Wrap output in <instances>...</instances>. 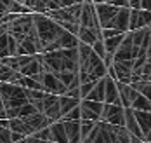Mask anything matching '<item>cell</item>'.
<instances>
[{
    "label": "cell",
    "mask_w": 151,
    "mask_h": 143,
    "mask_svg": "<svg viewBox=\"0 0 151 143\" xmlns=\"http://www.w3.org/2000/svg\"><path fill=\"white\" fill-rule=\"evenodd\" d=\"M33 23H35V30H37V35H38V40L42 44V52H45L47 49L59 38L61 33L64 32V28L59 23H56L47 14L33 12Z\"/></svg>",
    "instance_id": "cell-1"
},
{
    "label": "cell",
    "mask_w": 151,
    "mask_h": 143,
    "mask_svg": "<svg viewBox=\"0 0 151 143\" xmlns=\"http://www.w3.org/2000/svg\"><path fill=\"white\" fill-rule=\"evenodd\" d=\"M0 96L4 101V108H21L24 103H28L26 89L12 84V82H0Z\"/></svg>",
    "instance_id": "cell-2"
},
{
    "label": "cell",
    "mask_w": 151,
    "mask_h": 143,
    "mask_svg": "<svg viewBox=\"0 0 151 143\" xmlns=\"http://www.w3.org/2000/svg\"><path fill=\"white\" fill-rule=\"evenodd\" d=\"M35 30V23H33V12L26 14H17V16L7 25V33H11L17 42H21L24 37H28Z\"/></svg>",
    "instance_id": "cell-3"
},
{
    "label": "cell",
    "mask_w": 151,
    "mask_h": 143,
    "mask_svg": "<svg viewBox=\"0 0 151 143\" xmlns=\"http://www.w3.org/2000/svg\"><path fill=\"white\" fill-rule=\"evenodd\" d=\"M35 79L38 80L40 84H42V87H44V91L45 93H50V94H64L66 93V86L58 79V75L56 73H52V72H40L38 75H35Z\"/></svg>",
    "instance_id": "cell-4"
},
{
    "label": "cell",
    "mask_w": 151,
    "mask_h": 143,
    "mask_svg": "<svg viewBox=\"0 0 151 143\" xmlns=\"http://www.w3.org/2000/svg\"><path fill=\"white\" fill-rule=\"evenodd\" d=\"M132 66H134V60L130 61H113V65L108 68V75L116 82H125L130 84L132 80Z\"/></svg>",
    "instance_id": "cell-5"
},
{
    "label": "cell",
    "mask_w": 151,
    "mask_h": 143,
    "mask_svg": "<svg viewBox=\"0 0 151 143\" xmlns=\"http://www.w3.org/2000/svg\"><path fill=\"white\" fill-rule=\"evenodd\" d=\"M101 120L108 122V124H113V126H125V107L104 103Z\"/></svg>",
    "instance_id": "cell-6"
},
{
    "label": "cell",
    "mask_w": 151,
    "mask_h": 143,
    "mask_svg": "<svg viewBox=\"0 0 151 143\" xmlns=\"http://www.w3.org/2000/svg\"><path fill=\"white\" fill-rule=\"evenodd\" d=\"M104 103L101 101H92V99H82L80 101V112H82V119L85 120H101V113H103Z\"/></svg>",
    "instance_id": "cell-7"
},
{
    "label": "cell",
    "mask_w": 151,
    "mask_h": 143,
    "mask_svg": "<svg viewBox=\"0 0 151 143\" xmlns=\"http://www.w3.org/2000/svg\"><path fill=\"white\" fill-rule=\"evenodd\" d=\"M120 7L116 5H111V4H96V12H97V19H99V25L101 28H111V23L116 16Z\"/></svg>",
    "instance_id": "cell-8"
},
{
    "label": "cell",
    "mask_w": 151,
    "mask_h": 143,
    "mask_svg": "<svg viewBox=\"0 0 151 143\" xmlns=\"http://www.w3.org/2000/svg\"><path fill=\"white\" fill-rule=\"evenodd\" d=\"M42 113H45L50 119V122L61 120V107H59V96L47 93L44 98V107H42Z\"/></svg>",
    "instance_id": "cell-9"
},
{
    "label": "cell",
    "mask_w": 151,
    "mask_h": 143,
    "mask_svg": "<svg viewBox=\"0 0 151 143\" xmlns=\"http://www.w3.org/2000/svg\"><path fill=\"white\" fill-rule=\"evenodd\" d=\"M150 26H151V11L130 9V26H129V32L141 30V28H150Z\"/></svg>",
    "instance_id": "cell-10"
},
{
    "label": "cell",
    "mask_w": 151,
    "mask_h": 143,
    "mask_svg": "<svg viewBox=\"0 0 151 143\" xmlns=\"http://www.w3.org/2000/svg\"><path fill=\"white\" fill-rule=\"evenodd\" d=\"M116 86H118V91H120L122 107H125V108L132 107L134 99L139 96V91H137L132 84H125V82H116Z\"/></svg>",
    "instance_id": "cell-11"
},
{
    "label": "cell",
    "mask_w": 151,
    "mask_h": 143,
    "mask_svg": "<svg viewBox=\"0 0 151 143\" xmlns=\"http://www.w3.org/2000/svg\"><path fill=\"white\" fill-rule=\"evenodd\" d=\"M129 26H130V7H120L115 19H113V23H111V28L127 33Z\"/></svg>",
    "instance_id": "cell-12"
},
{
    "label": "cell",
    "mask_w": 151,
    "mask_h": 143,
    "mask_svg": "<svg viewBox=\"0 0 151 143\" xmlns=\"http://www.w3.org/2000/svg\"><path fill=\"white\" fill-rule=\"evenodd\" d=\"M24 122L30 126V129L33 131V134H35L37 131L44 129V127L50 126V119L47 117L45 113H42V112H35L33 115H28V117H24Z\"/></svg>",
    "instance_id": "cell-13"
},
{
    "label": "cell",
    "mask_w": 151,
    "mask_h": 143,
    "mask_svg": "<svg viewBox=\"0 0 151 143\" xmlns=\"http://www.w3.org/2000/svg\"><path fill=\"white\" fill-rule=\"evenodd\" d=\"M104 103H111V105H122L120 91H118L116 80L111 79L109 75H106V98H104Z\"/></svg>",
    "instance_id": "cell-14"
},
{
    "label": "cell",
    "mask_w": 151,
    "mask_h": 143,
    "mask_svg": "<svg viewBox=\"0 0 151 143\" xmlns=\"http://www.w3.org/2000/svg\"><path fill=\"white\" fill-rule=\"evenodd\" d=\"M125 127L129 129V133L130 134H134V136H139V138H142L144 140V134H142V131H141V126H139V122H137L136 119V113H134V108H125Z\"/></svg>",
    "instance_id": "cell-15"
},
{
    "label": "cell",
    "mask_w": 151,
    "mask_h": 143,
    "mask_svg": "<svg viewBox=\"0 0 151 143\" xmlns=\"http://www.w3.org/2000/svg\"><path fill=\"white\" fill-rule=\"evenodd\" d=\"M76 37H78V40H80V42L89 44V46H94V42H96V40L103 38L101 30L89 28V26H80V30H78V35H76Z\"/></svg>",
    "instance_id": "cell-16"
},
{
    "label": "cell",
    "mask_w": 151,
    "mask_h": 143,
    "mask_svg": "<svg viewBox=\"0 0 151 143\" xmlns=\"http://www.w3.org/2000/svg\"><path fill=\"white\" fill-rule=\"evenodd\" d=\"M49 129H50V142L68 143V136H66V129H64V122H63V120L50 122Z\"/></svg>",
    "instance_id": "cell-17"
},
{
    "label": "cell",
    "mask_w": 151,
    "mask_h": 143,
    "mask_svg": "<svg viewBox=\"0 0 151 143\" xmlns=\"http://www.w3.org/2000/svg\"><path fill=\"white\" fill-rule=\"evenodd\" d=\"M68 143H82V134H80V120H63Z\"/></svg>",
    "instance_id": "cell-18"
},
{
    "label": "cell",
    "mask_w": 151,
    "mask_h": 143,
    "mask_svg": "<svg viewBox=\"0 0 151 143\" xmlns=\"http://www.w3.org/2000/svg\"><path fill=\"white\" fill-rule=\"evenodd\" d=\"M104 98H106V77H103V79H99L96 82L94 89H92L91 93L87 94V98H83V99H92V101H101V103H104Z\"/></svg>",
    "instance_id": "cell-19"
},
{
    "label": "cell",
    "mask_w": 151,
    "mask_h": 143,
    "mask_svg": "<svg viewBox=\"0 0 151 143\" xmlns=\"http://www.w3.org/2000/svg\"><path fill=\"white\" fill-rule=\"evenodd\" d=\"M9 129L14 131V133H21V134H24V136H33V131H31L30 126L24 122V119H21V117L9 119Z\"/></svg>",
    "instance_id": "cell-20"
},
{
    "label": "cell",
    "mask_w": 151,
    "mask_h": 143,
    "mask_svg": "<svg viewBox=\"0 0 151 143\" xmlns=\"http://www.w3.org/2000/svg\"><path fill=\"white\" fill-rule=\"evenodd\" d=\"M80 101H82V99H78V98H71V96H68V94H61L59 96L61 119H63V115H66L70 110H73L75 107H78V105H80Z\"/></svg>",
    "instance_id": "cell-21"
},
{
    "label": "cell",
    "mask_w": 151,
    "mask_h": 143,
    "mask_svg": "<svg viewBox=\"0 0 151 143\" xmlns=\"http://www.w3.org/2000/svg\"><path fill=\"white\" fill-rule=\"evenodd\" d=\"M123 38H125V33H118V35H115V37L103 38V40H104V46H106V52L115 56V52H116V51H118V47L122 46Z\"/></svg>",
    "instance_id": "cell-22"
},
{
    "label": "cell",
    "mask_w": 151,
    "mask_h": 143,
    "mask_svg": "<svg viewBox=\"0 0 151 143\" xmlns=\"http://www.w3.org/2000/svg\"><path fill=\"white\" fill-rule=\"evenodd\" d=\"M130 108H134V110H142V112H151V99H148L144 94L139 93V96L134 99V103H132Z\"/></svg>",
    "instance_id": "cell-23"
},
{
    "label": "cell",
    "mask_w": 151,
    "mask_h": 143,
    "mask_svg": "<svg viewBox=\"0 0 151 143\" xmlns=\"http://www.w3.org/2000/svg\"><path fill=\"white\" fill-rule=\"evenodd\" d=\"M132 86L136 87L141 94H144L148 99H151V82L150 80L141 79V80H137V82H132Z\"/></svg>",
    "instance_id": "cell-24"
},
{
    "label": "cell",
    "mask_w": 151,
    "mask_h": 143,
    "mask_svg": "<svg viewBox=\"0 0 151 143\" xmlns=\"http://www.w3.org/2000/svg\"><path fill=\"white\" fill-rule=\"evenodd\" d=\"M7 56H11V52H9V33H4L0 37V60L7 58Z\"/></svg>",
    "instance_id": "cell-25"
},
{
    "label": "cell",
    "mask_w": 151,
    "mask_h": 143,
    "mask_svg": "<svg viewBox=\"0 0 151 143\" xmlns=\"http://www.w3.org/2000/svg\"><path fill=\"white\" fill-rule=\"evenodd\" d=\"M35 112H38V110H37V107H35L33 103H30V101H28V103H24V105L19 108V115H17V117L24 119V117H28V115H33Z\"/></svg>",
    "instance_id": "cell-26"
},
{
    "label": "cell",
    "mask_w": 151,
    "mask_h": 143,
    "mask_svg": "<svg viewBox=\"0 0 151 143\" xmlns=\"http://www.w3.org/2000/svg\"><path fill=\"white\" fill-rule=\"evenodd\" d=\"M92 49H94V52H96L99 58H103V60H104L106 54H108V52H106V46H104V40H103V38L96 40V42H94V46H92Z\"/></svg>",
    "instance_id": "cell-27"
},
{
    "label": "cell",
    "mask_w": 151,
    "mask_h": 143,
    "mask_svg": "<svg viewBox=\"0 0 151 143\" xmlns=\"http://www.w3.org/2000/svg\"><path fill=\"white\" fill-rule=\"evenodd\" d=\"M61 120H82V112H80V105L75 107L73 110H70L66 115H63Z\"/></svg>",
    "instance_id": "cell-28"
},
{
    "label": "cell",
    "mask_w": 151,
    "mask_h": 143,
    "mask_svg": "<svg viewBox=\"0 0 151 143\" xmlns=\"http://www.w3.org/2000/svg\"><path fill=\"white\" fill-rule=\"evenodd\" d=\"M96 82H97V80H91V82H83V84H80V98H82V99L87 98V94L94 89Z\"/></svg>",
    "instance_id": "cell-29"
},
{
    "label": "cell",
    "mask_w": 151,
    "mask_h": 143,
    "mask_svg": "<svg viewBox=\"0 0 151 143\" xmlns=\"http://www.w3.org/2000/svg\"><path fill=\"white\" fill-rule=\"evenodd\" d=\"M33 138H37L40 142H50V129H49V126L44 127V129H40V131H37L33 134Z\"/></svg>",
    "instance_id": "cell-30"
},
{
    "label": "cell",
    "mask_w": 151,
    "mask_h": 143,
    "mask_svg": "<svg viewBox=\"0 0 151 143\" xmlns=\"http://www.w3.org/2000/svg\"><path fill=\"white\" fill-rule=\"evenodd\" d=\"M0 143H12L11 142V129L0 127Z\"/></svg>",
    "instance_id": "cell-31"
},
{
    "label": "cell",
    "mask_w": 151,
    "mask_h": 143,
    "mask_svg": "<svg viewBox=\"0 0 151 143\" xmlns=\"http://www.w3.org/2000/svg\"><path fill=\"white\" fill-rule=\"evenodd\" d=\"M106 4H111L116 7H129V0H106Z\"/></svg>",
    "instance_id": "cell-32"
},
{
    "label": "cell",
    "mask_w": 151,
    "mask_h": 143,
    "mask_svg": "<svg viewBox=\"0 0 151 143\" xmlns=\"http://www.w3.org/2000/svg\"><path fill=\"white\" fill-rule=\"evenodd\" d=\"M24 138H28V136H24V134H21V133H14V131H11V142L12 143L21 142V140H24Z\"/></svg>",
    "instance_id": "cell-33"
},
{
    "label": "cell",
    "mask_w": 151,
    "mask_h": 143,
    "mask_svg": "<svg viewBox=\"0 0 151 143\" xmlns=\"http://www.w3.org/2000/svg\"><path fill=\"white\" fill-rule=\"evenodd\" d=\"M130 9H141V0H129Z\"/></svg>",
    "instance_id": "cell-34"
},
{
    "label": "cell",
    "mask_w": 151,
    "mask_h": 143,
    "mask_svg": "<svg viewBox=\"0 0 151 143\" xmlns=\"http://www.w3.org/2000/svg\"><path fill=\"white\" fill-rule=\"evenodd\" d=\"M141 9L151 11V0H141Z\"/></svg>",
    "instance_id": "cell-35"
},
{
    "label": "cell",
    "mask_w": 151,
    "mask_h": 143,
    "mask_svg": "<svg viewBox=\"0 0 151 143\" xmlns=\"http://www.w3.org/2000/svg\"><path fill=\"white\" fill-rule=\"evenodd\" d=\"M24 143H40V142H38L37 138H33V136H28V138H26V142H24Z\"/></svg>",
    "instance_id": "cell-36"
},
{
    "label": "cell",
    "mask_w": 151,
    "mask_h": 143,
    "mask_svg": "<svg viewBox=\"0 0 151 143\" xmlns=\"http://www.w3.org/2000/svg\"><path fill=\"white\" fill-rule=\"evenodd\" d=\"M142 79H144V80H150V82H151V73H148V75H144Z\"/></svg>",
    "instance_id": "cell-37"
},
{
    "label": "cell",
    "mask_w": 151,
    "mask_h": 143,
    "mask_svg": "<svg viewBox=\"0 0 151 143\" xmlns=\"http://www.w3.org/2000/svg\"><path fill=\"white\" fill-rule=\"evenodd\" d=\"M94 4H103V2H106V0H92Z\"/></svg>",
    "instance_id": "cell-38"
},
{
    "label": "cell",
    "mask_w": 151,
    "mask_h": 143,
    "mask_svg": "<svg viewBox=\"0 0 151 143\" xmlns=\"http://www.w3.org/2000/svg\"><path fill=\"white\" fill-rule=\"evenodd\" d=\"M139 143H148V142H139Z\"/></svg>",
    "instance_id": "cell-39"
},
{
    "label": "cell",
    "mask_w": 151,
    "mask_h": 143,
    "mask_svg": "<svg viewBox=\"0 0 151 143\" xmlns=\"http://www.w3.org/2000/svg\"><path fill=\"white\" fill-rule=\"evenodd\" d=\"M148 143H151V142H148Z\"/></svg>",
    "instance_id": "cell-40"
},
{
    "label": "cell",
    "mask_w": 151,
    "mask_h": 143,
    "mask_svg": "<svg viewBox=\"0 0 151 143\" xmlns=\"http://www.w3.org/2000/svg\"><path fill=\"white\" fill-rule=\"evenodd\" d=\"M0 127H2V126H0Z\"/></svg>",
    "instance_id": "cell-41"
}]
</instances>
